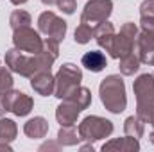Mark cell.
<instances>
[{
  "label": "cell",
  "instance_id": "obj_28",
  "mask_svg": "<svg viewBox=\"0 0 154 152\" xmlns=\"http://www.w3.org/2000/svg\"><path fill=\"white\" fill-rule=\"evenodd\" d=\"M61 149V143L59 141H45L41 147H39V150H59Z\"/></svg>",
  "mask_w": 154,
  "mask_h": 152
},
{
  "label": "cell",
  "instance_id": "obj_8",
  "mask_svg": "<svg viewBox=\"0 0 154 152\" xmlns=\"http://www.w3.org/2000/svg\"><path fill=\"white\" fill-rule=\"evenodd\" d=\"M113 11V2L111 0H88L82 14H81V23L88 27H97L99 23L106 22Z\"/></svg>",
  "mask_w": 154,
  "mask_h": 152
},
{
  "label": "cell",
  "instance_id": "obj_1",
  "mask_svg": "<svg viewBox=\"0 0 154 152\" xmlns=\"http://www.w3.org/2000/svg\"><path fill=\"white\" fill-rule=\"evenodd\" d=\"M59 57V41L52 38L43 39V48L38 54L27 56L25 52L18 50L16 47L5 52V66L22 77H31L39 72H50L54 61Z\"/></svg>",
  "mask_w": 154,
  "mask_h": 152
},
{
  "label": "cell",
  "instance_id": "obj_18",
  "mask_svg": "<svg viewBox=\"0 0 154 152\" xmlns=\"http://www.w3.org/2000/svg\"><path fill=\"white\" fill-rule=\"evenodd\" d=\"M65 99L70 100L72 104H75L81 111H84V109H88L90 104H91V91H90L88 88H84V86H77V88H74ZM61 100H63V99H61Z\"/></svg>",
  "mask_w": 154,
  "mask_h": 152
},
{
  "label": "cell",
  "instance_id": "obj_7",
  "mask_svg": "<svg viewBox=\"0 0 154 152\" xmlns=\"http://www.w3.org/2000/svg\"><path fill=\"white\" fill-rule=\"evenodd\" d=\"M138 27L136 23L133 22H127L120 27V32L115 34L113 39V45H111V50H109V56L113 59H120L131 52H134V47H136V38H138Z\"/></svg>",
  "mask_w": 154,
  "mask_h": 152
},
{
  "label": "cell",
  "instance_id": "obj_25",
  "mask_svg": "<svg viewBox=\"0 0 154 152\" xmlns=\"http://www.w3.org/2000/svg\"><path fill=\"white\" fill-rule=\"evenodd\" d=\"M13 72L5 66H0V93H5L9 90H13Z\"/></svg>",
  "mask_w": 154,
  "mask_h": 152
},
{
  "label": "cell",
  "instance_id": "obj_22",
  "mask_svg": "<svg viewBox=\"0 0 154 152\" xmlns=\"http://www.w3.org/2000/svg\"><path fill=\"white\" fill-rule=\"evenodd\" d=\"M16 134H18L16 122L11 118H0V141L11 143L13 140H16Z\"/></svg>",
  "mask_w": 154,
  "mask_h": 152
},
{
  "label": "cell",
  "instance_id": "obj_31",
  "mask_svg": "<svg viewBox=\"0 0 154 152\" xmlns=\"http://www.w3.org/2000/svg\"><path fill=\"white\" fill-rule=\"evenodd\" d=\"M81 150L82 152H86V150H95V149H93V143H86V145H82V147H81Z\"/></svg>",
  "mask_w": 154,
  "mask_h": 152
},
{
  "label": "cell",
  "instance_id": "obj_4",
  "mask_svg": "<svg viewBox=\"0 0 154 152\" xmlns=\"http://www.w3.org/2000/svg\"><path fill=\"white\" fill-rule=\"evenodd\" d=\"M134 52L142 63L154 66V16H140V31Z\"/></svg>",
  "mask_w": 154,
  "mask_h": 152
},
{
  "label": "cell",
  "instance_id": "obj_35",
  "mask_svg": "<svg viewBox=\"0 0 154 152\" xmlns=\"http://www.w3.org/2000/svg\"><path fill=\"white\" fill-rule=\"evenodd\" d=\"M149 140H151V143H152V145H154V131H152V132H151V136H149Z\"/></svg>",
  "mask_w": 154,
  "mask_h": 152
},
{
  "label": "cell",
  "instance_id": "obj_15",
  "mask_svg": "<svg viewBox=\"0 0 154 152\" xmlns=\"http://www.w3.org/2000/svg\"><path fill=\"white\" fill-rule=\"evenodd\" d=\"M79 114H81V109L75 104H72L70 100L63 99L61 104L56 109V120H57L59 125H75Z\"/></svg>",
  "mask_w": 154,
  "mask_h": 152
},
{
  "label": "cell",
  "instance_id": "obj_30",
  "mask_svg": "<svg viewBox=\"0 0 154 152\" xmlns=\"http://www.w3.org/2000/svg\"><path fill=\"white\" fill-rule=\"evenodd\" d=\"M7 111V108H5V102H4V97H2V93H0V116Z\"/></svg>",
  "mask_w": 154,
  "mask_h": 152
},
{
  "label": "cell",
  "instance_id": "obj_5",
  "mask_svg": "<svg viewBox=\"0 0 154 152\" xmlns=\"http://www.w3.org/2000/svg\"><path fill=\"white\" fill-rule=\"evenodd\" d=\"M77 132L81 136V141L95 143L99 140H104V138L111 136V132H113V122L108 120V118L91 114V116H86L79 123Z\"/></svg>",
  "mask_w": 154,
  "mask_h": 152
},
{
  "label": "cell",
  "instance_id": "obj_2",
  "mask_svg": "<svg viewBox=\"0 0 154 152\" xmlns=\"http://www.w3.org/2000/svg\"><path fill=\"white\" fill-rule=\"evenodd\" d=\"M99 95L102 106L113 114H120L127 108L125 84L120 75H108L99 86Z\"/></svg>",
  "mask_w": 154,
  "mask_h": 152
},
{
  "label": "cell",
  "instance_id": "obj_27",
  "mask_svg": "<svg viewBox=\"0 0 154 152\" xmlns=\"http://www.w3.org/2000/svg\"><path fill=\"white\" fill-rule=\"evenodd\" d=\"M140 16H154V0H143L142 2Z\"/></svg>",
  "mask_w": 154,
  "mask_h": 152
},
{
  "label": "cell",
  "instance_id": "obj_16",
  "mask_svg": "<svg viewBox=\"0 0 154 152\" xmlns=\"http://www.w3.org/2000/svg\"><path fill=\"white\" fill-rule=\"evenodd\" d=\"M23 132H25V136L31 138V140H41V138H45L47 132H48V122H47L43 116H34V118H31V120L25 122Z\"/></svg>",
  "mask_w": 154,
  "mask_h": 152
},
{
  "label": "cell",
  "instance_id": "obj_24",
  "mask_svg": "<svg viewBox=\"0 0 154 152\" xmlns=\"http://www.w3.org/2000/svg\"><path fill=\"white\" fill-rule=\"evenodd\" d=\"M91 38H93V29L88 27V25H84V23H79L77 29H75V32H74L75 43H79V45H86Z\"/></svg>",
  "mask_w": 154,
  "mask_h": 152
},
{
  "label": "cell",
  "instance_id": "obj_33",
  "mask_svg": "<svg viewBox=\"0 0 154 152\" xmlns=\"http://www.w3.org/2000/svg\"><path fill=\"white\" fill-rule=\"evenodd\" d=\"M11 4H14V5H22V4H25L27 0H9Z\"/></svg>",
  "mask_w": 154,
  "mask_h": 152
},
{
  "label": "cell",
  "instance_id": "obj_13",
  "mask_svg": "<svg viewBox=\"0 0 154 152\" xmlns=\"http://www.w3.org/2000/svg\"><path fill=\"white\" fill-rule=\"evenodd\" d=\"M115 34H116L115 27H113V23H111L109 20H106V22L99 23L97 27H93V38L97 39L99 47L104 48L108 54H109V50H111V45H113Z\"/></svg>",
  "mask_w": 154,
  "mask_h": 152
},
{
  "label": "cell",
  "instance_id": "obj_34",
  "mask_svg": "<svg viewBox=\"0 0 154 152\" xmlns=\"http://www.w3.org/2000/svg\"><path fill=\"white\" fill-rule=\"evenodd\" d=\"M149 123L154 127V111H152V114H151V118H149Z\"/></svg>",
  "mask_w": 154,
  "mask_h": 152
},
{
  "label": "cell",
  "instance_id": "obj_6",
  "mask_svg": "<svg viewBox=\"0 0 154 152\" xmlns=\"http://www.w3.org/2000/svg\"><path fill=\"white\" fill-rule=\"evenodd\" d=\"M56 90H54V97H57L59 100L65 99L74 88L81 86L82 81V70L74 65V63H65L57 74H56Z\"/></svg>",
  "mask_w": 154,
  "mask_h": 152
},
{
  "label": "cell",
  "instance_id": "obj_11",
  "mask_svg": "<svg viewBox=\"0 0 154 152\" xmlns=\"http://www.w3.org/2000/svg\"><path fill=\"white\" fill-rule=\"evenodd\" d=\"M2 97H4L7 111H11L16 116H27L34 108V100L18 90H9V91L2 93Z\"/></svg>",
  "mask_w": 154,
  "mask_h": 152
},
{
  "label": "cell",
  "instance_id": "obj_9",
  "mask_svg": "<svg viewBox=\"0 0 154 152\" xmlns=\"http://www.w3.org/2000/svg\"><path fill=\"white\" fill-rule=\"evenodd\" d=\"M38 31L43 32L47 38H52L61 43L66 36V22L63 18H59L56 13L45 11L38 18Z\"/></svg>",
  "mask_w": 154,
  "mask_h": 152
},
{
  "label": "cell",
  "instance_id": "obj_32",
  "mask_svg": "<svg viewBox=\"0 0 154 152\" xmlns=\"http://www.w3.org/2000/svg\"><path fill=\"white\" fill-rule=\"evenodd\" d=\"M41 4H45V5H56L57 0H41Z\"/></svg>",
  "mask_w": 154,
  "mask_h": 152
},
{
  "label": "cell",
  "instance_id": "obj_29",
  "mask_svg": "<svg viewBox=\"0 0 154 152\" xmlns=\"http://www.w3.org/2000/svg\"><path fill=\"white\" fill-rule=\"evenodd\" d=\"M0 150H5V152H13V147L7 143V141H0Z\"/></svg>",
  "mask_w": 154,
  "mask_h": 152
},
{
  "label": "cell",
  "instance_id": "obj_36",
  "mask_svg": "<svg viewBox=\"0 0 154 152\" xmlns=\"http://www.w3.org/2000/svg\"><path fill=\"white\" fill-rule=\"evenodd\" d=\"M152 75H154V74H152Z\"/></svg>",
  "mask_w": 154,
  "mask_h": 152
},
{
  "label": "cell",
  "instance_id": "obj_26",
  "mask_svg": "<svg viewBox=\"0 0 154 152\" xmlns=\"http://www.w3.org/2000/svg\"><path fill=\"white\" fill-rule=\"evenodd\" d=\"M65 14H74L77 9V0H57V4H56Z\"/></svg>",
  "mask_w": 154,
  "mask_h": 152
},
{
  "label": "cell",
  "instance_id": "obj_20",
  "mask_svg": "<svg viewBox=\"0 0 154 152\" xmlns=\"http://www.w3.org/2000/svg\"><path fill=\"white\" fill-rule=\"evenodd\" d=\"M143 131H145V122L140 116L133 114V116H127L125 118V122H124V132L127 136H133V138H138L140 140L143 136Z\"/></svg>",
  "mask_w": 154,
  "mask_h": 152
},
{
  "label": "cell",
  "instance_id": "obj_10",
  "mask_svg": "<svg viewBox=\"0 0 154 152\" xmlns=\"http://www.w3.org/2000/svg\"><path fill=\"white\" fill-rule=\"evenodd\" d=\"M13 43L18 50L27 54H38L43 48V39L39 38V32L32 27H22L13 31Z\"/></svg>",
  "mask_w": 154,
  "mask_h": 152
},
{
  "label": "cell",
  "instance_id": "obj_19",
  "mask_svg": "<svg viewBox=\"0 0 154 152\" xmlns=\"http://www.w3.org/2000/svg\"><path fill=\"white\" fill-rule=\"evenodd\" d=\"M118 61H120V65H118L120 74H122V75H127V77L134 75V74L140 70V65H142V61H140V57H138L136 52H131V54L120 57Z\"/></svg>",
  "mask_w": 154,
  "mask_h": 152
},
{
  "label": "cell",
  "instance_id": "obj_3",
  "mask_svg": "<svg viewBox=\"0 0 154 152\" xmlns=\"http://www.w3.org/2000/svg\"><path fill=\"white\" fill-rule=\"evenodd\" d=\"M133 91L136 97V116H140L145 123L154 111V75L142 74L133 82Z\"/></svg>",
  "mask_w": 154,
  "mask_h": 152
},
{
  "label": "cell",
  "instance_id": "obj_14",
  "mask_svg": "<svg viewBox=\"0 0 154 152\" xmlns=\"http://www.w3.org/2000/svg\"><path fill=\"white\" fill-rule=\"evenodd\" d=\"M102 150L104 152H138L140 150V141L138 138H133V136H124V138H115V140H109L102 145Z\"/></svg>",
  "mask_w": 154,
  "mask_h": 152
},
{
  "label": "cell",
  "instance_id": "obj_12",
  "mask_svg": "<svg viewBox=\"0 0 154 152\" xmlns=\"http://www.w3.org/2000/svg\"><path fill=\"white\" fill-rule=\"evenodd\" d=\"M31 88L41 95V97H48V95H54V90H56V77L52 75L50 72H39L34 74L31 77Z\"/></svg>",
  "mask_w": 154,
  "mask_h": 152
},
{
  "label": "cell",
  "instance_id": "obj_17",
  "mask_svg": "<svg viewBox=\"0 0 154 152\" xmlns=\"http://www.w3.org/2000/svg\"><path fill=\"white\" fill-rule=\"evenodd\" d=\"M81 65H82L86 70H90V72H93V74H99V72H102V70L108 66V59H106L104 52L90 50V52H86V54L82 56Z\"/></svg>",
  "mask_w": 154,
  "mask_h": 152
},
{
  "label": "cell",
  "instance_id": "obj_23",
  "mask_svg": "<svg viewBox=\"0 0 154 152\" xmlns=\"http://www.w3.org/2000/svg\"><path fill=\"white\" fill-rule=\"evenodd\" d=\"M31 23H32V18L23 9H14L11 13V16H9V25H11L13 31L22 29V27H31Z\"/></svg>",
  "mask_w": 154,
  "mask_h": 152
},
{
  "label": "cell",
  "instance_id": "obj_21",
  "mask_svg": "<svg viewBox=\"0 0 154 152\" xmlns=\"http://www.w3.org/2000/svg\"><path fill=\"white\" fill-rule=\"evenodd\" d=\"M57 141L61 143V147H74V145H79L81 136L74 125H61L57 132Z\"/></svg>",
  "mask_w": 154,
  "mask_h": 152
}]
</instances>
